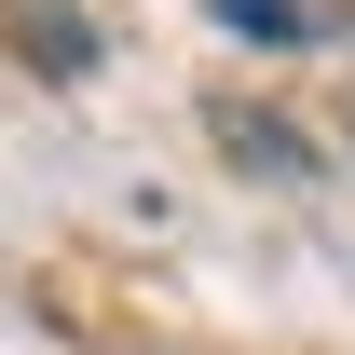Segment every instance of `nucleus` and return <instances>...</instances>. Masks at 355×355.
Segmentation results:
<instances>
[{
  "mask_svg": "<svg viewBox=\"0 0 355 355\" xmlns=\"http://www.w3.org/2000/svg\"><path fill=\"white\" fill-rule=\"evenodd\" d=\"M0 14H14V42L42 55V69H96V28H83V14H55V0H0Z\"/></svg>",
  "mask_w": 355,
  "mask_h": 355,
  "instance_id": "1",
  "label": "nucleus"
},
{
  "mask_svg": "<svg viewBox=\"0 0 355 355\" xmlns=\"http://www.w3.org/2000/svg\"><path fill=\"white\" fill-rule=\"evenodd\" d=\"M219 28H232V42H314L301 0H219Z\"/></svg>",
  "mask_w": 355,
  "mask_h": 355,
  "instance_id": "2",
  "label": "nucleus"
}]
</instances>
